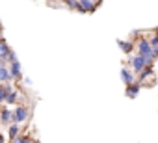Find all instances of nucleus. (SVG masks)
Segmentation results:
<instances>
[{
    "label": "nucleus",
    "instance_id": "nucleus-5",
    "mask_svg": "<svg viewBox=\"0 0 158 143\" xmlns=\"http://www.w3.org/2000/svg\"><path fill=\"white\" fill-rule=\"evenodd\" d=\"M128 65H130V69H132V73L136 75V73H141V71L145 69V61H143V56H134V58H130L128 59Z\"/></svg>",
    "mask_w": 158,
    "mask_h": 143
},
{
    "label": "nucleus",
    "instance_id": "nucleus-13",
    "mask_svg": "<svg viewBox=\"0 0 158 143\" xmlns=\"http://www.w3.org/2000/svg\"><path fill=\"white\" fill-rule=\"evenodd\" d=\"M117 43H119V48H121L125 54L132 52V48H134V43H128V41H117Z\"/></svg>",
    "mask_w": 158,
    "mask_h": 143
},
{
    "label": "nucleus",
    "instance_id": "nucleus-4",
    "mask_svg": "<svg viewBox=\"0 0 158 143\" xmlns=\"http://www.w3.org/2000/svg\"><path fill=\"white\" fill-rule=\"evenodd\" d=\"M8 71H10V75L13 78V82H21L23 80V67H21V61H15L11 65H8Z\"/></svg>",
    "mask_w": 158,
    "mask_h": 143
},
{
    "label": "nucleus",
    "instance_id": "nucleus-10",
    "mask_svg": "<svg viewBox=\"0 0 158 143\" xmlns=\"http://www.w3.org/2000/svg\"><path fill=\"white\" fill-rule=\"evenodd\" d=\"M21 132H23V126H19V125L11 123V125L8 126V139H10V141H13L17 136H21Z\"/></svg>",
    "mask_w": 158,
    "mask_h": 143
},
{
    "label": "nucleus",
    "instance_id": "nucleus-21",
    "mask_svg": "<svg viewBox=\"0 0 158 143\" xmlns=\"http://www.w3.org/2000/svg\"><path fill=\"white\" fill-rule=\"evenodd\" d=\"M152 58H154V59L158 58V47H156V48H152Z\"/></svg>",
    "mask_w": 158,
    "mask_h": 143
},
{
    "label": "nucleus",
    "instance_id": "nucleus-3",
    "mask_svg": "<svg viewBox=\"0 0 158 143\" xmlns=\"http://www.w3.org/2000/svg\"><path fill=\"white\" fill-rule=\"evenodd\" d=\"M13 123V110L8 106H0V126H10Z\"/></svg>",
    "mask_w": 158,
    "mask_h": 143
},
{
    "label": "nucleus",
    "instance_id": "nucleus-7",
    "mask_svg": "<svg viewBox=\"0 0 158 143\" xmlns=\"http://www.w3.org/2000/svg\"><path fill=\"white\" fill-rule=\"evenodd\" d=\"M138 52H139V56H143V58L152 56V48H151V45H149V41H147V39L138 41Z\"/></svg>",
    "mask_w": 158,
    "mask_h": 143
},
{
    "label": "nucleus",
    "instance_id": "nucleus-17",
    "mask_svg": "<svg viewBox=\"0 0 158 143\" xmlns=\"http://www.w3.org/2000/svg\"><path fill=\"white\" fill-rule=\"evenodd\" d=\"M149 45H151V48H156V47H158V35H152V37L149 39Z\"/></svg>",
    "mask_w": 158,
    "mask_h": 143
},
{
    "label": "nucleus",
    "instance_id": "nucleus-15",
    "mask_svg": "<svg viewBox=\"0 0 158 143\" xmlns=\"http://www.w3.org/2000/svg\"><path fill=\"white\" fill-rule=\"evenodd\" d=\"M151 73H152V67H145V69L141 71V73H139V82H138V84L141 86V82H143V80H145V78L151 75Z\"/></svg>",
    "mask_w": 158,
    "mask_h": 143
},
{
    "label": "nucleus",
    "instance_id": "nucleus-12",
    "mask_svg": "<svg viewBox=\"0 0 158 143\" xmlns=\"http://www.w3.org/2000/svg\"><path fill=\"white\" fill-rule=\"evenodd\" d=\"M139 88H141V86H139L138 82H134L132 86H127V97H128V99H134V97L139 93Z\"/></svg>",
    "mask_w": 158,
    "mask_h": 143
},
{
    "label": "nucleus",
    "instance_id": "nucleus-1",
    "mask_svg": "<svg viewBox=\"0 0 158 143\" xmlns=\"http://www.w3.org/2000/svg\"><path fill=\"white\" fill-rule=\"evenodd\" d=\"M30 115H32V110H30L28 104H17L13 108V123L19 125V126H23L24 123H28Z\"/></svg>",
    "mask_w": 158,
    "mask_h": 143
},
{
    "label": "nucleus",
    "instance_id": "nucleus-20",
    "mask_svg": "<svg viewBox=\"0 0 158 143\" xmlns=\"http://www.w3.org/2000/svg\"><path fill=\"white\" fill-rule=\"evenodd\" d=\"M23 82H24V86H32V80L30 78H23Z\"/></svg>",
    "mask_w": 158,
    "mask_h": 143
},
{
    "label": "nucleus",
    "instance_id": "nucleus-2",
    "mask_svg": "<svg viewBox=\"0 0 158 143\" xmlns=\"http://www.w3.org/2000/svg\"><path fill=\"white\" fill-rule=\"evenodd\" d=\"M99 6H101V2H91V0H80V2H76V10L80 13H93Z\"/></svg>",
    "mask_w": 158,
    "mask_h": 143
},
{
    "label": "nucleus",
    "instance_id": "nucleus-14",
    "mask_svg": "<svg viewBox=\"0 0 158 143\" xmlns=\"http://www.w3.org/2000/svg\"><path fill=\"white\" fill-rule=\"evenodd\" d=\"M4 61H6V65H11V63L19 61V58H17V52H15V50L11 48V50L8 52V56H6V59H4Z\"/></svg>",
    "mask_w": 158,
    "mask_h": 143
},
{
    "label": "nucleus",
    "instance_id": "nucleus-19",
    "mask_svg": "<svg viewBox=\"0 0 158 143\" xmlns=\"http://www.w3.org/2000/svg\"><path fill=\"white\" fill-rule=\"evenodd\" d=\"M0 143H6V134L0 132Z\"/></svg>",
    "mask_w": 158,
    "mask_h": 143
},
{
    "label": "nucleus",
    "instance_id": "nucleus-16",
    "mask_svg": "<svg viewBox=\"0 0 158 143\" xmlns=\"http://www.w3.org/2000/svg\"><path fill=\"white\" fill-rule=\"evenodd\" d=\"M30 139H32L30 136H26V134H21V136H17V137H15L11 143H30Z\"/></svg>",
    "mask_w": 158,
    "mask_h": 143
},
{
    "label": "nucleus",
    "instance_id": "nucleus-8",
    "mask_svg": "<svg viewBox=\"0 0 158 143\" xmlns=\"http://www.w3.org/2000/svg\"><path fill=\"white\" fill-rule=\"evenodd\" d=\"M11 50V47H10V43H8V39L2 35V37H0V59H6V56H8V52ZM6 63V61H4Z\"/></svg>",
    "mask_w": 158,
    "mask_h": 143
},
{
    "label": "nucleus",
    "instance_id": "nucleus-22",
    "mask_svg": "<svg viewBox=\"0 0 158 143\" xmlns=\"http://www.w3.org/2000/svg\"><path fill=\"white\" fill-rule=\"evenodd\" d=\"M30 143H41L39 139H30Z\"/></svg>",
    "mask_w": 158,
    "mask_h": 143
},
{
    "label": "nucleus",
    "instance_id": "nucleus-9",
    "mask_svg": "<svg viewBox=\"0 0 158 143\" xmlns=\"http://www.w3.org/2000/svg\"><path fill=\"white\" fill-rule=\"evenodd\" d=\"M0 84H15L11 75H10V71H8V65L0 67Z\"/></svg>",
    "mask_w": 158,
    "mask_h": 143
},
{
    "label": "nucleus",
    "instance_id": "nucleus-11",
    "mask_svg": "<svg viewBox=\"0 0 158 143\" xmlns=\"http://www.w3.org/2000/svg\"><path fill=\"white\" fill-rule=\"evenodd\" d=\"M121 78H123V82H125L127 86H132L136 76H134V73H132L130 69H127V67H125V69H121Z\"/></svg>",
    "mask_w": 158,
    "mask_h": 143
},
{
    "label": "nucleus",
    "instance_id": "nucleus-18",
    "mask_svg": "<svg viewBox=\"0 0 158 143\" xmlns=\"http://www.w3.org/2000/svg\"><path fill=\"white\" fill-rule=\"evenodd\" d=\"M65 6L71 10H76V0H69V2H65Z\"/></svg>",
    "mask_w": 158,
    "mask_h": 143
},
{
    "label": "nucleus",
    "instance_id": "nucleus-23",
    "mask_svg": "<svg viewBox=\"0 0 158 143\" xmlns=\"http://www.w3.org/2000/svg\"><path fill=\"white\" fill-rule=\"evenodd\" d=\"M0 37H2V24H0Z\"/></svg>",
    "mask_w": 158,
    "mask_h": 143
},
{
    "label": "nucleus",
    "instance_id": "nucleus-6",
    "mask_svg": "<svg viewBox=\"0 0 158 143\" xmlns=\"http://www.w3.org/2000/svg\"><path fill=\"white\" fill-rule=\"evenodd\" d=\"M13 88H15V84H0V106L6 104V99L13 91Z\"/></svg>",
    "mask_w": 158,
    "mask_h": 143
}]
</instances>
